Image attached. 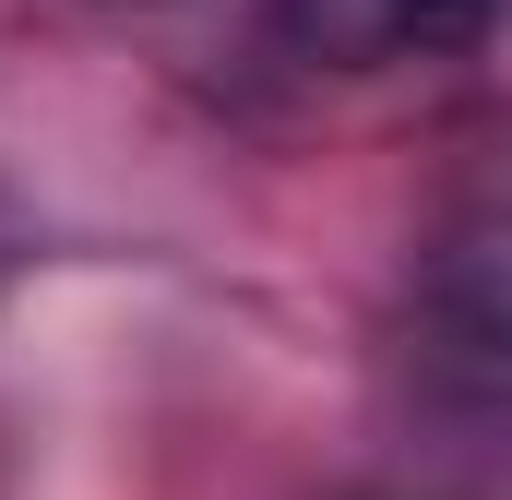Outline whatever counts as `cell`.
Returning a JSON list of instances; mask_svg holds the SVG:
<instances>
[{
    "instance_id": "obj_2",
    "label": "cell",
    "mask_w": 512,
    "mask_h": 500,
    "mask_svg": "<svg viewBox=\"0 0 512 500\" xmlns=\"http://www.w3.org/2000/svg\"><path fill=\"white\" fill-rule=\"evenodd\" d=\"M417 310L453 334V358H489L512 370V203H477L453 215L429 262H417Z\"/></svg>"
},
{
    "instance_id": "obj_1",
    "label": "cell",
    "mask_w": 512,
    "mask_h": 500,
    "mask_svg": "<svg viewBox=\"0 0 512 500\" xmlns=\"http://www.w3.org/2000/svg\"><path fill=\"white\" fill-rule=\"evenodd\" d=\"M512 0H274V36L322 72H382V60H453L501 24Z\"/></svg>"
}]
</instances>
